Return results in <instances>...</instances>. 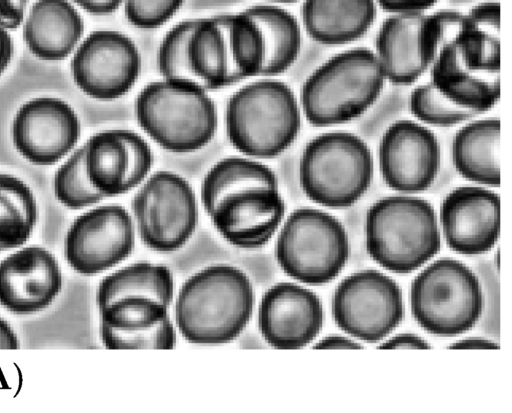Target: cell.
Returning <instances> with one entry per match:
<instances>
[{"label": "cell", "instance_id": "7bdbcfd3", "mask_svg": "<svg viewBox=\"0 0 512 413\" xmlns=\"http://www.w3.org/2000/svg\"><path fill=\"white\" fill-rule=\"evenodd\" d=\"M315 349H361L358 342L341 335H329L314 345Z\"/></svg>", "mask_w": 512, "mask_h": 413}, {"label": "cell", "instance_id": "6da1fadb", "mask_svg": "<svg viewBox=\"0 0 512 413\" xmlns=\"http://www.w3.org/2000/svg\"><path fill=\"white\" fill-rule=\"evenodd\" d=\"M255 303L253 285L239 268L217 264L190 276L174 305L175 326L199 345L231 342L248 324Z\"/></svg>", "mask_w": 512, "mask_h": 413}, {"label": "cell", "instance_id": "9a60e30c", "mask_svg": "<svg viewBox=\"0 0 512 413\" xmlns=\"http://www.w3.org/2000/svg\"><path fill=\"white\" fill-rule=\"evenodd\" d=\"M500 196L489 187L464 185L443 199L440 221L445 240L455 252L479 255L493 248L500 234Z\"/></svg>", "mask_w": 512, "mask_h": 413}, {"label": "cell", "instance_id": "836d02e7", "mask_svg": "<svg viewBox=\"0 0 512 413\" xmlns=\"http://www.w3.org/2000/svg\"><path fill=\"white\" fill-rule=\"evenodd\" d=\"M169 306L148 297H124L99 309L100 324L121 331L152 327L167 317Z\"/></svg>", "mask_w": 512, "mask_h": 413}, {"label": "cell", "instance_id": "f546056e", "mask_svg": "<svg viewBox=\"0 0 512 413\" xmlns=\"http://www.w3.org/2000/svg\"><path fill=\"white\" fill-rule=\"evenodd\" d=\"M219 17L227 42L231 85L261 76L265 43L257 22L244 10Z\"/></svg>", "mask_w": 512, "mask_h": 413}, {"label": "cell", "instance_id": "30bf717a", "mask_svg": "<svg viewBox=\"0 0 512 413\" xmlns=\"http://www.w3.org/2000/svg\"><path fill=\"white\" fill-rule=\"evenodd\" d=\"M403 314L401 288L392 278L374 269L347 276L332 298V315L338 327L369 343L390 334Z\"/></svg>", "mask_w": 512, "mask_h": 413}, {"label": "cell", "instance_id": "d6986e66", "mask_svg": "<svg viewBox=\"0 0 512 413\" xmlns=\"http://www.w3.org/2000/svg\"><path fill=\"white\" fill-rule=\"evenodd\" d=\"M424 16L391 14L378 29L373 51L386 81L395 86L413 85L431 66L422 35Z\"/></svg>", "mask_w": 512, "mask_h": 413}, {"label": "cell", "instance_id": "9c48e42d", "mask_svg": "<svg viewBox=\"0 0 512 413\" xmlns=\"http://www.w3.org/2000/svg\"><path fill=\"white\" fill-rule=\"evenodd\" d=\"M132 218L141 241L156 252H173L193 235L199 217L194 189L181 175L159 170L137 187Z\"/></svg>", "mask_w": 512, "mask_h": 413}, {"label": "cell", "instance_id": "8d00e7d4", "mask_svg": "<svg viewBox=\"0 0 512 413\" xmlns=\"http://www.w3.org/2000/svg\"><path fill=\"white\" fill-rule=\"evenodd\" d=\"M184 0H124L128 22L139 29H155L166 24L181 8Z\"/></svg>", "mask_w": 512, "mask_h": 413}, {"label": "cell", "instance_id": "f1b7e54d", "mask_svg": "<svg viewBox=\"0 0 512 413\" xmlns=\"http://www.w3.org/2000/svg\"><path fill=\"white\" fill-rule=\"evenodd\" d=\"M278 187L275 172L266 164L247 156H230L217 161L204 175L200 199L209 215L226 196L251 187Z\"/></svg>", "mask_w": 512, "mask_h": 413}, {"label": "cell", "instance_id": "5b68a950", "mask_svg": "<svg viewBox=\"0 0 512 413\" xmlns=\"http://www.w3.org/2000/svg\"><path fill=\"white\" fill-rule=\"evenodd\" d=\"M441 238L433 206L413 194L383 197L366 216V248L385 269L410 273L437 254Z\"/></svg>", "mask_w": 512, "mask_h": 413}, {"label": "cell", "instance_id": "e575fe53", "mask_svg": "<svg viewBox=\"0 0 512 413\" xmlns=\"http://www.w3.org/2000/svg\"><path fill=\"white\" fill-rule=\"evenodd\" d=\"M195 20L180 21L163 36L157 51V67L162 79L199 85L191 73L187 55V44Z\"/></svg>", "mask_w": 512, "mask_h": 413}, {"label": "cell", "instance_id": "4fadbf2b", "mask_svg": "<svg viewBox=\"0 0 512 413\" xmlns=\"http://www.w3.org/2000/svg\"><path fill=\"white\" fill-rule=\"evenodd\" d=\"M377 163L384 183L401 194L430 188L439 173L441 147L432 130L418 121L401 119L384 131Z\"/></svg>", "mask_w": 512, "mask_h": 413}, {"label": "cell", "instance_id": "cb8c5ba5", "mask_svg": "<svg viewBox=\"0 0 512 413\" xmlns=\"http://www.w3.org/2000/svg\"><path fill=\"white\" fill-rule=\"evenodd\" d=\"M454 43L469 69L500 73V3L489 1L472 7L464 14Z\"/></svg>", "mask_w": 512, "mask_h": 413}, {"label": "cell", "instance_id": "d4e9b609", "mask_svg": "<svg viewBox=\"0 0 512 413\" xmlns=\"http://www.w3.org/2000/svg\"><path fill=\"white\" fill-rule=\"evenodd\" d=\"M187 55L193 77L205 90L231 86L227 42L219 15L195 20Z\"/></svg>", "mask_w": 512, "mask_h": 413}, {"label": "cell", "instance_id": "ffe728a7", "mask_svg": "<svg viewBox=\"0 0 512 413\" xmlns=\"http://www.w3.org/2000/svg\"><path fill=\"white\" fill-rule=\"evenodd\" d=\"M501 121L499 117H476L454 134L451 159L466 180L489 188L499 187Z\"/></svg>", "mask_w": 512, "mask_h": 413}, {"label": "cell", "instance_id": "7402d4cb", "mask_svg": "<svg viewBox=\"0 0 512 413\" xmlns=\"http://www.w3.org/2000/svg\"><path fill=\"white\" fill-rule=\"evenodd\" d=\"M428 71L429 82L463 108L484 114L500 99V73L469 69L461 60L454 40L441 49Z\"/></svg>", "mask_w": 512, "mask_h": 413}, {"label": "cell", "instance_id": "b9f144b4", "mask_svg": "<svg viewBox=\"0 0 512 413\" xmlns=\"http://www.w3.org/2000/svg\"><path fill=\"white\" fill-rule=\"evenodd\" d=\"M84 11L93 15H107L123 5L124 0H70Z\"/></svg>", "mask_w": 512, "mask_h": 413}, {"label": "cell", "instance_id": "ac0fdd59", "mask_svg": "<svg viewBox=\"0 0 512 413\" xmlns=\"http://www.w3.org/2000/svg\"><path fill=\"white\" fill-rule=\"evenodd\" d=\"M62 287L54 255L39 246L25 247L0 262V305L16 314L38 312Z\"/></svg>", "mask_w": 512, "mask_h": 413}, {"label": "cell", "instance_id": "83f0119b", "mask_svg": "<svg viewBox=\"0 0 512 413\" xmlns=\"http://www.w3.org/2000/svg\"><path fill=\"white\" fill-rule=\"evenodd\" d=\"M84 148L89 180L105 198L130 191L128 150L121 129L92 135Z\"/></svg>", "mask_w": 512, "mask_h": 413}, {"label": "cell", "instance_id": "ba28073f", "mask_svg": "<svg viewBox=\"0 0 512 413\" xmlns=\"http://www.w3.org/2000/svg\"><path fill=\"white\" fill-rule=\"evenodd\" d=\"M350 252L343 224L333 215L301 207L281 224L275 257L291 278L309 285L332 281L344 268Z\"/></svg>", "mask_w": 512, "mask_h": 413}, {"label": "cell", "instance_id": "f6af8a7d", "mask_svg": "<svg viewBox=\"0 0 512 413\" xmlns=\"http://www.w3.org/2000/svg\"><path fill=\"white\" fill-rule=\"evenodd\" d=\"M13 54V42L7 30L0 27V75L9 65Z\"/></svg>", "mask_w": 512, "mask_h": 413}, {"label": "cell", "instance_id": "4dcf8cb0", "mask_svg": "<svg viewBox=\"0 0 512 413\" xmlns=\"http://www.w3.org/2000/svg\"><path fill=\"white\" fill-rule=\"evenodd\" d=\"M38 218L36 199L19 178L0 173V252L23 245Z\"/></svg>", "mask_w": 512, "mask_h": 413}, {"label": "cell", "instance_id": "603a6c76", "mask_svg": "<svg viewBox=\"0 0 512 413\" xmlns=\"http://www.w3.org/2000/svg\"><path fill=\"white\" fill-rule=\"evenodd\" d=\"M377 16L375 0H304L302 26L316 43L342 46L361 39Z\"/></svg>", "mask_w": 512, "mask_h": 413}, {"label": "cell", "instance_id": "4316f807", "mask_svg": "<svg viewBox=\"0 0 512 413\" xmlns=\"http://www.w3.org/2000/svg\"><path fill=\"white\" fill-rule=\"evenodd\" d=\"M124 297H148L170 306L174 298L172 272L164 265L136 262L109 274L99 283L98 309Z\"/></svg>", "mask_w": 512, "mask_h": 413}, {"label": "cell", "instance_id": "7c38bea8", "mask_svg": "<svg viewBox=\"0 0 512 413\" xmlns=\"http://www.w3.org/2000/svg\"><path fill=\"white\" fill-rule=\"evenodd\" d=\"M134 244L131 214L120 205L110 204L93 208L73 221L65 237L64 252L76 272L94 275L125 260Z\"/></svg>", "mask_w": 512, "mask_h": 413}, {"label": "cell", "instance_id": "ee69618b", "mask_svg": "<svg viewBox=\"0 0 512 413\" xmlns=\"http://www.w3.org/2000/svg\"><path fill=\"white\" fill-rule=\"evenodd\" d=\"M449 349H498L499 345L489 339L484 338H465L451 344Z\"/></svg>", "mask_w": 512, "mask_h": 413}, {"label": "cell", "instance_id": "7a4b0ae2", "mask_svg": "<svg viewBox=\"0 0 512 413\" xmlns=\"http://www.w3.org/2000/svg\"><path fill=\"white\" fill-rule=\"evenodd\" d=\"M386 82L373 50L354 47L339 52L304 81L298 99L302 116L318 128L349 123L376 103Z\"/></svg>", "mask_w": 512, "mask_h": 413}, {"label": "cell", "instance_id": "e0dca14e", "mask_svg": "<svg viewBox=\"0 0 512 413\" xmlns=\"http://www.w3.org/2000/svg\"><path fill=\"white\" fill-rule=\"evenodd\" d=\"M286 212L279 187H251L223 198L209 214L217 232L231 245L255 249L280 228Z\"/></svg>", "mask_w": 512, "mask_h": 413}, {"label": "cell", "instance_id": "3957f363", "mask_svg": "<svg viewBox=\"0 0 512 413\" xmlns=\"http://www.w3.org/2000/svg\"><path fill=\"white\" fill-rule=\"evenodd\" d=\"M302 112L293 90L274 77L244 85L229 98L226 134L242 155L257 160L275 158L296 140Z\"/></svg>", "mask_w": 512, "mask_h": 413}, {"label": "cell", "instance_id": "d590c367", "mask_svg": "<svg viewBox=\"0 0 512 413\" xmlns=\"http://www.w3.org/2000/svg\"><path fill=\"white\" fill-rule=\"evenodd\" d=\"M100 337L108 349H172L176 345V326L170 316L144 329L121 331L100 324Z\"/></svg>", "mask_w": 512, "mask_h": 413}, {"label": "cell", "instance_id": "8992f818", "mask_svg": "<svg viewBox=\"0 0 512 413\" xmlns=\"http://www.w3.org/2000/svg\"><path fill=\"white\" fill-rule=\"evenodd\" d=\"M375 160L358 135L326 131L305 145L299 160V182L314 203L333 209L348 208L369 189Z\"/></svg>", "mask_w": 512, "mask_h": 413}, {"label": "cell", "instance_id": "d6a6232c", "mask_svg": "<svg viewBox=\"0 0 512 413\" xmlns=\"http://www.w3.org/2000/svg\"><path fill=\"white\" fill-rule=\"evenodd\" d=\"M54 192L57 200L70 209H82L105 198L89 180L84 145L75 150L57 170Z\"/></svg>", "mask_w": 512, "mask_h": 413}, {"label": "cell", "instance_id": "f35d334b", "mask_svg": "<svg viewBox=\"0 0 512 413\" xmlns=\"http://www.w3.org/2000/svg\"><path fill=\"white\" fill-rule=\"evenodd\" d=\"M29 0H0V27L10 30L19 27L25 17Z\"/></svg>", "mask_w": 512, "mask_h": 413}, {"label": "cell", "instance_id": "2e32d148", "mask_svg": "<svg viewBox=\"0 0 512 413\" xmlns=\"http://www.w3.org/2000/svg\"><path fill=\"white\" fill-rule=\"evenodd\" d=\"M324 320L320 298L293 282H279L262 296L258 327L264 340L277 349H299L311 343Z\"/></svg>", "mask_w": 512, "mask_h": 413}, {"label": "cell", "instance_id": "ab89813d", "mask_svg": "<svg viewBox=\"0 0 512 413\" xmlns=\"http://www.w3.org/2000/svg\"><path fill=\"white\" fill-rule=\"evenodd\" d=\"M438 0H375L380 8L391 14L424 13Z\"/></svg>", "mask_w": 512, "mask_h": 413}, {"label": "cell", "instance_id": "bcb514c9", "mask_svg": "<svg viewBox=\"0 0 512 413\" xmlns=\"http://www.w3.org/2000/svg\"><path fill=\"white\" fill-rule=\"evenodd\" d=\"M19 348L18 338L11 326L0 318V349Z\"/></svg>", "mask_w": 512, "mask_h": 413}, {"label": "cell", "instance_id": "8fae6325", "mask_svg": "<svg viewBox=\"0 0 512 413\" xmlns=\"http://www.w3.org/2000/svg\"><path fill=\"white\" fill-rule=\"evenodd\" d=\"M141 72V54L134 41L114 30L91 32L71 61L77 87L89 97L111 101L126 95Z\"/></svg>", "mask_w": 512, "mask_h": 413}, {"label": "cell", "instance_id": "60d3db41", "mask_svg": "<svg viewBox=\"0 0 512 413\" xmlns=\"http://www.w3.org/2000/svg\"><path fill=\"white\" fill-rule=\"evenodd\" d=\"M378 348L380 349H430L431 345L420 336L413 333H400L385 342Z\"/></svg>", "mask_w": 512, "mask_h": 413}, {"label": "cell", "instance_id": "1f68e13d", "mask_svg": "<svg viewBox=\"0 0 512 413\" xmlns=\"http://www.w3.org/2000/svg\"><path fill=\"white\" fill-rule=\"evenodd\" d=\"M409 109L416 121L433 127H454L482 115L453 103L430 82L413 88Z\"/></svg>", "mask_w": 512, "mask_h": 413}, {"label": "cell", "instance_id": "277c9868", "mask_svg": "<svg viewBox=\"0 0 512 413\" xmlns=\"http://www.w3.org/2000/svg\"><path fill=\"white\" fill-rule=\"evenodd\" d=\"M134 112L139 127L151 140L177 154L205 147L218 125L217 108L207 90L162 78L140 90Z\"/></svg>", "mask_w": 512, "mask_h": 413}, {"label": "cell", "instance_id": "7dc6e473", "mask_svg": "<svg viewBox=\"0 0 512 413\" xmlns=\"http://www.w3.org/2000/svg\"><path fill=\"white\" fill-rule=\"evenodd\" d=\"M266 1H269V2H272V3H281V4H284V3H294L298 0H266Z\"/></svg>", "mask_w": 512, "mask_h": 413}, {"label": "cell", "instance_id": "44dd1931", "mask_svg": "<svg viewBox=\"0 0 512 413\" xmlns=\"http://www.w3.org/2000/svg\"><path fill=\"white\" fill-rule=\"evenodd\" d=\"M84 32V23L68 0H37L23 26V38L38 58L55 61L66 58Z\"/></svg>", "mask_w": 512, "mask_h": 413}, {"label": "cell", "instance_id": "52a82bcc", "mask_svg": "<svg viewBox=\"0 0 512 413\" xmlns=\"http://www.w3.org/2000/svg\"><path fill=\"white\" fill-rule=\"evenodd\" d=\"M410 304L413 317L424 330L453 337L471 329L480 318L482 287L464 263L441 258L414 278Z\"/></svg>", "mask_w": 512, "mask_h": 413}, {"label": "cell", "instance_id": "5bb4252c", "mask_svg": "<svg viewBox=\"0 0 512 413\" xmlns=\"http://www.w3.org/2000/svg\"><path fill=\"white\" fill-rule=\"evenodd\" d=\"M79 119L70 105L62 100L41 97L17 111L12 137L17 151L35 165H53L77 143Z\"/></svg>", "mask_w": 512, "mask_h": 413}, {"label": "cell", "instance_id": "74e56055", "mask_svg": "<svg viewBox=\"0 0 512 413\" xmlns=\"http://www.w3.org/2000/svg\"><path fill=\"white\" fill-rule=\"evenodd\" d=\"M129 157L128 184L130 191L137 188L151 173L153 152L149 143L138 133L121 129Z\"/></svg>", "mask_w": 512, "mask_h": 413}, {"label": "cell", "instance_id": "484cf974", "mask_svg": "<svg viewBox=\"0 0 512 413\" xmlns=\"http://www.w3.org/2000/svg\"><path fill=\"white\" fill-rule=\"evenodd\" d=\"M244 11L257 22L263 35L265 60L261 77L285 73L301 51L302 31L298 20L287 10L273 4L253 5Z\"/></svg>", "mask_w": 512, "mask_h": 413}]
</instances>
